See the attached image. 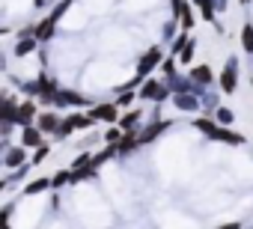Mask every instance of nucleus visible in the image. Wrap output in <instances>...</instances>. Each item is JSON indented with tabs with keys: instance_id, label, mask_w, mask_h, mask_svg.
I'll return each mask as SVG.
<instances>
[{
	"instance_id": "nucleus-32",
	"label": "nucleus",
	"mask_w": 253,
	"mask_h": 229,
	"mask_svg": "<svg viewBox=\"0 0 253 229\" xmlns=\"http://www.w3.org/2000/svg\"><path fill=\"white\" fill-rule=\"evenodd\" d=\"M9 217H12V205H3V208H0V229H12Z\"/></svg>"
},
{
	"instance_id": "nucleus-16",
	"label": "nucleus",
	"mask_w": 253,
	"mask_h": 229,
	"mask_svg": "<svg viewBox=\"0 0 253 229\" xmlns=\"http://www.w3.org/2000/svg\"><path fill=\"white\" fill-rule=\"evenodd\" d=\"M140 119H143V110H140V107H128L125 113H119L116 128H119V131H137V128H140Z\"/></svg>"
},
{
	"instance_id": "nucleus-25",
	"label": "nucleus",
	"mask_w": 253,
	"mask_h": 229,
	"mask_svg": "<svg viewBox=\"0 0 253 229\" xmlns=\"http://www.w3.org/2000/svg\"><path fill=\"white\" fill-rule=\"evenodd\" d=\"M51 179V191H60V188H69L72 185V170L66 167V170H57L54 176H48Z\"/></svg>"
},
{
	"instance_id": "nucleus-11",
	"label": "nucleus",
	"mask_w": 253,
	"mask_h": 229,
	"mask_svg": "<svg viewBox=\"0 0 253 229\" xmlns=\"http://www.w3.org/2000/svg\"><path fill=\"white\" fill-rule=\"evenodd\" d=\"M33 125H36L45 137H54L57 128H60V113H57V110H39L36 119H33Z\"/></svg>"
},
{
	"instance_id": "nucleus-19",
	"label": "nucleus",
	"mask_w": 253,
	"mask_h": 229,
	"mask_svg": "<svg viewBox=\"0 0 253 229\" xmlns=\"http://www.w3.org/2000/svg\"><path fill=\"white\" fill-rule=\"evenodd\" d=\"M113 149H116V155H131V152H137V149H140L137 131H122V137H119V143H116Z\"/></svg>"
},
{
	"instance_id": "nucleus-20",
	"label": "nucleus",
	"mask_w": 253,
	"mask_h": 229,
	"mask_svg": "<svg viewBox=\"0 0 253 229\" xmlns=\"http://www.w3.org/2000/svg\"><path fill=\"white\" fill-rule=\"evenodd\" d=\"M24 196H36V193H45V191H51V179L48 176H39V179H30V182H24Z\"/></svg>"
},
{
	"instance_id": "nucleus-27",
	"label": "nucleus",
	"mask_w": 253,
	"mask_h": 229,
	"mask_svg": "<svg viewBox=\"0 0 253 229\" xmlns=\"http://www.w3.org/2000/svg\"><path fill=\"white\" fill-rule=\"evenodd\" d=\"M241 48H244V54H253V21L241 24Z\"/></svg>"
},
{
	"instance_id": "nucleus-12",
	"label": "nucleus",
	"mask_w": 253,
	"mask_h": 229,
	"mask_svg": "<svg viewBox=\"0 0 253 229\" xmlns=\"http://www.w3.org/2000/svg\"><path fill=\"white\" fill-rule=\"evenodd\" d=\"M188 3H191L194 9H200L203 21H209L217 33H223V27H220V21H217V0H188Z\"/></svg>"
},
{
	"instance_id": "nucleus-23",
	"label": "nucleus",
	"mask_w": 253,
	"mask_h": 229,
	"mask_svg": "<svg viewBox=\"0 0 253 229\" xmlns=\"http://www.w3.org/2000/svg\"><path fill=\"white\" fill-rule=\"evenodd\" d=\"M211 119H214L217 125H223V128H232V122H235V113H232L226 104H217V107L211 110Z\"/></svg>"
},
{
	"instance_id": "nucleus-31",
	"label": "nucleus",
	"mask_w": 253,
	"mask_h": 229,
	"mask_svg": "<svg viewBox=\"0 0 253 229\" xmlns=\"http://www.w3.org/2000/svg\"><path fill=\"white\" fill-rule=\"evenodd\" d=\"M176 36H179V21H176V18H170V21L164 24V39H167V42H173Z\"/></svg>"
},
{
	"instance_id": "nucleus-2",
	"label": "nucleus",
	"mask_w": 253,
	"mask_h": 229,
	"mask_svg": "<svg viewBox=\"0 0 253 229\" xmlns=\"http://www.w3.org/2000/svg\"><path fill=\"white\" fill-rule=\"evenodd\" d=\"M72 3H75V0H60V3H57V6H54V9H51L39 24H33V39H36L39 45H45V42L57 33V24H60V18L72 9Z\"/></svg>"
},
{
	"instance_id": "nucleus-17",
	"label": "nucleus",
	"mask_w": 253,
	"mask_h": 229,
	"mask_svg": "<svg viewBox=\"0 0 253 229\" xmlns=\"http://www.w3.org/2000/svg\"><path fill=\"white\" fill-rule=\"evenodd\" d=\"M15 107H18V98L12 92H0V122H12Z\"/></svg>"
},
{
	"instance_id": "nucleus-30",
	"label": "nucleus",
	"mask_w": 253,
	"mask_h": 229,
	"mask_svg": "<svg viewBox=\"0 0 253 229\" xmlns=\"http://www.w3.org/2000/svg\"><path fill=\"white\" fill-rule=\"evenodd\" d=\"M119 137H122V131H119L116 125H110V128L104 131V137H101V140H104V146H116V143H119Z\"/></svg>"
},
{
	"instance_id": "nucleus-29",
	"label": "nucleus",
	"mask_w": 253,
	"mask_h": 229,
	"mask_svg": "<svg viewBox=\"0 0 253 229\" xmlns=\"http://www.w3.org/2000/svg\"><path fill=\"white\" fill-rule=\"evenodd\" d=\"M51 155V143H42L39 149H33V158H30V167H39L45 158Z\"/></svg>"
},
{
	"instance_id": "nucleus-22",
	"label": "nucleus",
	"mask_w": 253,
	"mask_h": 229,
	"mask_svg": "<svg viewBox=\"0 0 253 229\" xmlns=\"http://www.w3.org/2000/svg\"><path fill=\"white\" fill-rule=\"evenodd\" d=\"M39 48H42V45H39V42H36L33 36H27V39H18V42H15V48H12V54H15V57L21 60V57H30V54H36Z\"/></svg>"
},
{
	"instance_id": "nucleus-4",
	"label": "nucleus",
	"mask_w": 253,
	"mask_h": 229,
	"mask_svg": "<svg viewBox=\"0 0 253 229\" xmlns=\"http://www.w3.org/2000/svg\"><path fill=\"white\" fill-rule=\"evenodd\" d=\"M161 60H164V51H161V45H149L146 48V54L137 60V72H134V83H140V80H146V77H152V72H158V66H161Z\"/></svg>"
},
{
	"instance_id": "nucleus-15",
	"label": "nucleus",
	"mask_w": 253,
	"mask_h": 229,
	"mask_svg": "<svg viewBox=\"0 0 253 229\" xmlns=\"http://www.w3.org/2000/svg\"><path fill=\"white\" fill-rule=\"evenodd\" d=\"M42 143H48V137L36 128V125H27V128H21V137H18V146H24L27 152H33V149H39Z\"/></svg>"
},
{
	"instance_id": "nucleus-21",
	"label": "nucleus",
	"mask_w": 253,
	"mask_h": 229,
	"mask_svg": "<svg viewBox=\"0 0 253 229\" xmlns=\"http://www.w3.org/2000/svg\"><path fill=\"white\" fill-rule=\"evenodd\" d=\"M176 21H179V27H182V33H191V30L197 27V12H194V6H191V3H185Z\"/></svg>"
},
{
	"instance_id": "nucleus-13",
	"label": "nucleus",
	"mask_w": 253,
	"mask_h": 229,
	"mask_svg": "<svg viewBox=\"0 0 253 229\" xmlns=\"http://www.w3.org/2000/svg\"><path fill=\"white\" fill-rule=\"evenodd\" d=\"M214 72H211V66H206V63H200V66H194V69H188V80L194 83V86H203V89H209L211 83H214Z\"/></svg>"
},
{
	"instance_id": "nucleus-6",
	"label": "nucleus",
	"mask_w": 253,
	"mask_h": 229,
	"mask_svg": "<svg viewBox=\"0 0 253 229\" xmlns=\"http://www.w3.org/2000/svg\"><path fill=\"white\" fill-rule=\"evenodd\" d=\"M119 113H122V110H119L113 101H98V104H89V107H86V116H89L92 122H104V125H116Z\"/></svg>"
},
{
	"instance_id": "nucleus-26",
	"label": "nucleus",
	"mask_w": 253,
	"mask_h": 229,
	"mask_svg": "<svg viewBox=\"0 0 253 229\" xmlns=\"http://www.w3.org/2000/svg\"><path fill=\"white\" fill-rule=\"evenodd\" d=\"M110 158H116V149H113V146H104L101 152H92V155H89V164L98 170V167H101V164H107Z\"/></svg>"
},
{
	"instance_id": "nucleus-1",
	"label": "nucleus",
	"mask_w": 253,
	"mask_h": 229,
	"mask_svg": "<svg viewBox=\"0 0 253 229\" xmlns=\"http://www.w3.org/2000/svg\"><path fill=\"white\" fill-rule=\"evenodd\" d=\"M194 131H200L203 137H209V140H214V143H226V146H241L244 143V134L241 131H235V128H223V125H217L211 116H194Z\"/></svg>"
},
{
	"instance_id": "nucleus-34",
	"label": "nucleus",
	"mask_w": 253,
	"mask_h": 229,
	"mask_svg": "<svg viewBox=\"0 0 253 229\" xmlns=\"http://www.w3.org/2000/svg\"><path fill=\"white\" fill-rule=\"evenodd\" d=\"M214 229H241V223H238V220H229V223H220V226H214Z\"/></svg>"
},
{
	"instance_id": "nucleus-36",
	"label": "nucleus",
	"mask_w": 253,
	"mask_h": 229,
	"mask_svg": "<svg viewBox=\"0 0 253 229\" xmlns=\"http://www.w3.org/2000/svg\"><path fill=\"white\" fill-rule=\"evenodd\" d=\"M238 3H241V6H247V3H250V0H238Z\"/></svg>"
},
{
	"instance_id": "nucleus-3",
	"label": "nucleus",
	"mask_w": 253,
	"mask_h": 229,
	"mask_svg": "<svg viewBox=\"0 0 253 229\" xmlns=\"http://www.w3.org/2000/svg\"><path fill=\"white\" fill-rule=\"evenodd\" d=\"M137 98L152 101V104H164V101H170V86L164 77H146L137 83Z\"/></svg>"
},
{
	"instance_id": "nucleus-7",
	"label": "nucleus",
	"mask_w": 253,
	"mask_h": 229,
	"mask_svg": "<svg viewBox=\"0 0 253 229\" xmlns=\"http://www.w3.org/2000/svg\"><path fill=\"white\" fill-rule=\"evenodd\" d=\"M167 128H173V119H152L149 125H140V128H137V143H140V146L155 143Z\"/></svg>"
},
{
	"instance_id": "nucleus-18",
	"label": "nucleus",
	"mask_w": 253,
	"mask_h": 229,
	"mask_svg": "<svg viewBox=\"0 0 253 229\" xmlns=\"http://www.w3.org/2000/svg\"><path fill=\"white\" fill-rule=\"evenodd\" d=\"M134 101H137V86H131V83H128V86H119V89H116L113 104H116L119 110H128Z\"/></svg>"
},
{
	"instance_id": "nucleus-10",
	"label": "nucleus",
	"mask_w": 253,
	"mask_h": 229,
	"mask_svg": "<svg viewBox=\"0 0 253 229\" xmlns=\"http://www.w3.org/2000/svg\"><path fill=\"white\" fill-rule=\"evenodd\" d=\"M51 107H89V98L86 95H81V92H75V89H57V95H54V104Z\"/></svg>"
},
{
	"instance_id": "nucleus-8",
	"label": "nucleus",
	"mask_w": 253,
	"mask_h": 229,
	"mask_svg": "<svg viewBox=\"0 0 253 229\" xmlns=\"http://www.w3.org/2000/svg\"><path fill=\"white\" fill-rule=\"evenodd\" d=\"M0 155H3V167L6 170H21V167H27L30 164V158H27V149L24 146H0Z\"/></svg>"
},
{
	"instance_id": "nucleus-28",
	"label": "nucleus",
	"mask_w": 253,
	"mask_h": 229,
	"mask_svg": "<svg viewBox=\"0 0 253 229\" xmlns=\"http://www.w3.org/2000/svg\"><path fill=\"white\" fill-rule=\"evenodd\" d=\"M158 72H161L164 77L176 75V72H179V63H176V57H164V60H161V66H158Z\"/></svg>"
},
{
	"instance_id": "nucleus-9",
	"label": "nucleus",
	"mask_w": 253,
	"mask_h": 229,
	"mask_svg": "<svg viewBox=\"0 0 253 229\" xmlns=\"http://www.w3.org/2000/svg\"><path fill=\"white\" fill-rule=\"evenodd\" d=\"M36 113H39V104H36V98H24V101H18V107H15V116H12V125H18V128H27V125H33Z\"/></svg>"
},
{
	"instance_id": "nucleus-5",
	"label": "nucleus",
	"mask_w": 253,
	"mask_h": 229,
	"mask_svg": "<svg viewBox=\"0 0 253 229\" xmlns=\"http://www.w3.org/2000/svg\"><path fill=\"white\" fill-rule=\"evenodd\" d=\"M238 77H241V66H238V57L232 54L226 63H223V69L217 72V86H220V92L223 95H232L235 89H238Z\"/></svg>"
},
{
	"instance_id": "nucleus-14",
	"label": "nucleus",
	"mask_w": 253,
	"mask_h": 229,
	"mask_svg": "<svg viewBox=\"0 0 253 229\" xmlns=\"http://www.w3.org/2000/svg\"><path fill=\"white\" fill-rule=\"evenodd\" d=\"M170 98H173V107L182 110V113H200L203 110V101L194 92H173Z\"/></svg>"
},
{
	"instance_id": "nucleus-24",
	"label": "nucleus",
	"mask_w": 253,
	"mask_h": 229,
	"mask_svg": "<svg viewBox=\"0 0 253 229\" xmlns=\"http://www.w3.org/2000/svg\"><path fill=\"white\" fill-rule=\"evenodd\" d=\"M194 54H197V36H188V42L182 45L176 63H179V66H191V63H194Z\"/></svg>"
},
{
	"instance_id": "nucleus-35",
	"label": "nucleus",
	"mask_w": 253,
	"mask_h": 229,
	"mask_svg": "<svg viewBox=\"0 0 253 229\" xmlns=\"http://www.w3.org/2000/svg\"><path fill=\"white\" fill-rule=\"evenodd\" d=\"M9 185H12V179H9V176H6V179H0V193H3V191H6Z\"/></svg>"
},
{
	"instance_id": "nucleus-33",
	"label": "nucleus",
	"mask_w": 253,
	"mask_h": 229,
	"mask_svg": "<svg viewBox=\"0 0 253 229\" xmlns=\"http://www.w3.org/2000/svg\"><path fill=\"white\" fill-rule=\"evenodd\" d=\"M86 164H89V152H81V155L72 161V167H69V170H81V167H86Z\"/></svg>"
}]
</instances>
